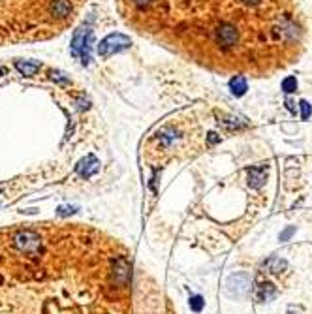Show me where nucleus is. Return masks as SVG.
Masks as SVG:
<instances>
[{"instance_id": "a211bd4d", "label": "nucleus", "mask_w": 312, "mask_h": 314, "mask_svg": "<svg viewBox=\"0 0 312 314\" xmlns=\"http://www.w3.org/2000/svg\"><path fill=\"white\" fill-rule=\"evenodd\" d=\"M299 109H301V119H303V120L311 119L312 107H311V104L307 102V100H301V102H299Z\"/></svg>"}, {"instance_id": "f8f14e48", "label": "nucleus", "mask_w": 312, "mask_h": 314, "mask_svg": "<svg viewBox=\"0 0 312 314\" xmlns=\"http://www.w3.org/2000/svg\"><path fill=\"white\" fill-rule=\"evenodd\" d=\"M229 91L233 96L237 98H241V96H245L246 91H248V83H246V79L243 76H235L229 79Z\"/></svg>"}, {"instance_id": "9d476101", "label": "nucleus", "mask_w": 312, "mask_h": 314, "mask_svg": "<svg viewBox=\"0 0 312 314\" xmlns=\"http://www.w3.org/2000/svg\"><path fill=\"white\" fill-rule=\"evenodd\" d=\"M98 170H100V162L96 160V156H93V154L85 156L83 160L79 162V166H77V173H79L81 177H85V179L93 177V175Z\"/></svg>"}, {"instance_id": "6ab92c4d", "label": "nucleus", "mask_w": 312, "mask_h": 314, "mask_svg": "<svg viewBox=\"0 0 312 314\" xmlns=\"http://www.w3.org/2000/svg\"><path fill=\"white\" fill-rule=\"evenodd\" d=\"M294 233H296V226H288V228L284 229V231H282V233H280V241H282V243H284V241H288V239L292 237V235H294Z\"/></svg>"}, {"instance_id": "aec40b11", "label": "nucleus", "mask_w": 312, "mask_h": 314, "mask_svg": "<svg viewBox=\"0 0 312 314\" xmlns=\"http://www.w3.org/2000/svg\"><path fill=\"white\" fill-rule=\"evenodd\" d=\"M51 76H53V79H57L59 83H62V85H68V83H70V79L64 77V74H60V72H53Z\"/></svg>"}, {"instance_id": "9b49d317", "label": "nucleus", "mask_w": 312, "mask_h": 314, "mask_svg": "<svg viewBox=\"0 0 312 314\" xmlns=\"http://www.w3.org/2000/svg\"><path fill=\"white\" fill-rule=\"evenodd\" d=\"M286 267H288L286 260L277 258V256H271L269 260H265V263H263V269L267 273H273V275H279V273L286 271Z\"/></svg>"}, {"instance_id": "ddd939ff", "label": "nucleus", "mask_w": 312, "mask_h": 314, "mask_svg": "<svg viewBox=\"0 0 312 314\" xmlns=\"http://www.w3.org/2000/svg\"><path fill=\"white\" fill-rule=\"evenodd\" d=\"M15 68L23 74V76H26V77H30V76H34L38 70H40V64L38 62H23V60H17L15 62Z\"/></svg>"}, {"instance_id": "1a4fd4ad", "label": "nucleus", "mask_w": 312, "mask_h": 314, "mask_svg": "<svg viewBox=\"0 0 312 314\" xmlns=\"http://www.w3.org/2000/svg\"><path fill=\"white\" fill-rule=\"evenodd\" d=\"M254 297L258 303H269L277 297V288L271 282H260L254 290Z\"/></svg>"}, {"instance_id": "39448f33", "label": "nucleus", "mask_w": 312, "mask_h": 314, "mask_svg": "<svg viewBox=\"0 0 312 314\" xmlns=\"http://www.w3.org/2000/svg\"><path fill=\"white\" fill-rule=\"evenodd\" d=\"M226 292L231 297H245L250 292V277L246 273H235L226 280Z\"/></svg>"}, {"instance_id": "2eb2a0df", "label": "nucleus", "mask_w": 312, "mask_h": 314, "mask_svg": "<svg viewBox=\"0 0 312 314\" xmlns=\"http://www.w3.org/2000/svg\"><path fill=\"white\" fill-rule=\"evenodd\" d=\"M156 137L162 141V145H171L179 136H177V132H175L173 128H162Z\"/></svg>"}, {"instance_id": "4468645a", "label": "nucleus", "mask_w": 312, "mask_h": 314, "mask_svg": "<svg viewBox=\"0 0 312 314\" xmlns=\"http://www.w3.org/2000/svg\"><path fill=\"white\" fill-rule=\"evenodd\" d=\"M218 122L220 124H224L226 128H229V130H233V128H245L246 122L241 119H237V117H233V115H222V117H218Z\"/></svg>"}, {"instance_id": "6e6552de", "label": "nucleus", "mask_w": 312, "mask_h": 314, "mask_svg": "<svg viewBox=\"0 0 312 314\" xmlns=\"http://www.w3.org/2000/svg\"><path fill=\"white\" fill-rule=\"evenodd\" d=\"M49 13L55 19H68L72 15V2L70 0H49Z\"/></svg>"}, {"instance_id": "f257e3e1", "label": "nucleus", "mask_w": 312, "mask_h": 314, "mask_svg": "<svg viewBox=\"0 0 312 314\" xmlns=\"http://www.w3.org/2000/svg\"><path fill=\"white\" fill-rule=\"evenodd\" d=\"M89 246L45 224L0 228V314H94Z\"/></svg>"}, {"instance_id": "f3484780", "label": "nucleus", "mask_w": 312, "mask_h": 314, "mask_svg": "<svg viewBox=\"0 0 312 314\" xmlns=\"http://www.w3.org/2000/svg\"><path fill=\"white\" fill-rule=\"evenodd\" d=\"M188 303H190V309H192L194 313H202V311H203V305H205V301H203L202 296H192Z\"/></svg>"}, {"instance_id": "b1692460", "label": "nucleus", "mask_w": 312, "mask_h": 314, "mask_svg": "<svg viewBox=\"0 0 312 314\" xmlns=\"http://www.w3.org/2000/svg\"><path fill=\"white\" fill-rule=\"evenodd\" d=\"M243 2H245V4H248V6H258L262 0H243Z\"/></svg>"}, {"instance_id": "20e7f679", "label": "nucleus", "mask_w": 312, "mask_h": 314, "mask_svg": "<svg viewBox=\"0 0 312 314\" xmlns=\"http://www.w3.org/2000/svg\"><path fill=\"white\" fill-rule=\"evenodd\" d=\"M130 277H132L130 262H128L124 256H115L113 263H111V279H113V284L120 290L126 288L128 282H130Z\"/></svg>"}, {"instance_id": "412c9836", "label": "nucleus", "mask_w": 312, "mask_h": 314, "mask_svg": "<svg viewBox=\"0 0 312 314\" xmlns=\"http://www.w3.org/2000/svg\"><path fill=\"white\" fill-rule=\"evenodd\" d=\"M286 105H288V111H290V113H296L297 105H296V102H294V100H290V98H288V100H286Z\"/></svg>"}, {"instance_id": "4be33fe9", "label": "nucleus", "mask_w": 312, "mask_h": 314, "mask_svg": "<svg viewBox=\"0 0 312 314\" xmlns=\"http://www.w3.org/2000/svg\"><path fill=\"white\" fill-rule=\"evenodd\" d=\"M152 0H134V4L137 8H145V6H149Z\"/></svg>"}, {"instance_id": "0eeeda50", "label": "nucleus", "mask_w": 312, "mask_h": 314, "mask_svg": "<svg viewBox=\"0 0 312 314\" xmlns=\"http://www.w3.org/2000/svg\"><path fill=\"white\" fill-rule=\"evenodd\" d=\"M267 166L265 164H260V166H252V168H248V187L254 188V190H258V188H262L265 185V181H267Z\"/></svg>"}, {"instance_id": "5701e85b", "label": "nucleus", "mask_w": 312, "mask_h": 314, "mask_svg": "<svg viewBox=\"0 0 312 314\" xmlns=\"http://www.w3.org/2000/svg\"><path fill=\"white\" fill-rule=\"evenodd\" d=\"M220 137L216 136V134H214V132H211V134H209V143H216V141H218Z\"/></svg>"}, {"instance_id": "7ed1b4c3", "label": "nucleus", "mask_w": 312, "mask_h": 314, "mask_svg": "<svg viewBox=\"0 0 312 314\" xmlns=\"http://www.w3.org/2000/svg\"><path fill=\"white\" fill-rule=\"evenodd\" d=\"M130 45H132V40H130L128 36L120 34V32H115V34L105 36V38L102 40L100 45H98V55H100L102 59H109L111 55H115V53L130 49Z\"/></svg>"}, {"instance_id": "423d86ee", "label": "nucleus", "mask_w": 312, "mask_h": 314, "mask_svg": "<svg viewBox=\"0 0 312 314\" xmlns=\"http://www.w3.org/2000/svg\"><path fill=\"white\" fill-rule=\"evenodd\" d=\"M214 38H216V43H218L220 47L229 49L239 40V32H237V28L231 23H220L216 26V30H214Z\"/></svg>"}, {"instance_id": "f03ea898", "label": "nucleus", "mask_w": 312, "mask_h": 314, "mask_svg": "<svg viewBox=\"0 0 312 314\" xmlns=\"http://www.w3.org/2000/svg\"><path fill=\"white\" fill-rule=\"evenodd\" d=\"M91 49H93V30L89 26H81L72 40V55L81 59L85 66L91 62Z\"/></svg>"}, {"instance_id": "dca6fc26", "label": "nucleus", "mask_w": 312, "mask_h": 314, "mask_svg": "<svg viewBox=\"0 0 312 314\" xmlns=\"http://www.w3.org/2000/svg\"><path fill=\"white\" fill-rule=\"evenodd\" d=\"M282 91L286 94H292L297 91V79L294 76H288L284 81H282Z\"/></svg>"}]
</instances>
